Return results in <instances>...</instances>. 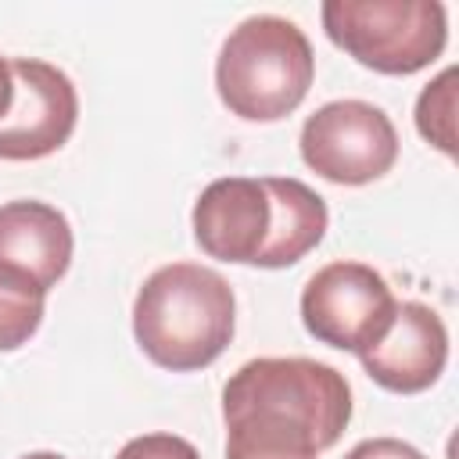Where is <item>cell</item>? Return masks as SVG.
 Here are the masks:
<instances>
[{
    "label": "cell",
    "mask_w": 459,
    "mask_h": 459,
    "mask_svg": "<svg viewBox=\"0 0 459 459\" xmlns=\"http://www.w3.org/2000/svg\"><path fill=\"white\" fill-rule=\"evenodd\" d=\"M226 452L319 455L351 420V387L316 359H251L222 384Z\"/></svg>",
    "instance_id": "1"
},
{
    "label": "cell",
    "mask_w": 459,
    "mask_h": 459,
    "mask_svg": "<svg viewBox=\"0 0 459 459\" xmlns=\"http://www.w3.org/2000/svg\"><path fill=\"white\" fill-rule=\"evenodd\" d=\"M190 222L208 258L287 269L323 240L326 212L294 176H226L201 190Z\"/></svg>",
    "instance_id": "2"
},
{
    "label": "cell",
    "mask_w": 459,
    "mask_h": 459,
    "mask_svg": "<svg viewBox=\"0 0 459 459\" xmlns=\"http://www.w3.org/2000/svg\"><path fill=\"white\" fill-rule=\"evenodd\" d=\"M237 301L222 273L194 262L154 269L133 301L140 351L172 373L212 366L233 341Z\"/></svg>",
    "instance_id": "3"
},
{
    "label": "cell",
    "mask_w": 459,
    "mask_h": 459,
    "mask_svg": "<svg viewBox=\"0 0 459 459\" xmlns=\"http://www.w3.org/2000/svg\"><path fill=\"white\" fill-rule=\"evenodd\" d=\"M316 57L308 36L280 14L244 18L215 57L219 100L244 122L287 118L312 86Z\"/></svg>",
    "instance_id": "4"
},
{
    "label": "cell",
    "mask_w": 459,
    "mask_h": 459,
    "mask_svg": "<svg viewBox=\"0 0 459 459\" xmlns=\"http://www.w3.org/2000/svg\"><path fill=\"white\" fill-rule=\"evenodd\" d=\"M319 14L333 47L384 75H412L448 43V14L437 0H326Z\"/></svg>",
    "instance_id": "5"
},
{
    "label": "cell",
    "mask_w": 459,
    "mask_h": 459,
    "mask_svg": "<svg viewBox=\"0 0 459 459\" xmlns=\"http://www.w3.org/2000/svg\"><path fill=\"white\" fill-rule=\"evenodd\" d=\"M301 161L341 186H362L398 161V133L384 108L369 100H330L301 126Z\"/></svg>",
    "instance_id": "6"
},
{
    "label": "cell",
    "mask_w": 459,
    "mask_h": 459,
    "mask_svg": "<svg viewBox=\"0 0 459 459\" xmlns=\"http://www.w3.org/2000/svg\"><path fill=\"white\" fill-rule=\"evenodd\" d=\"M398 298L387 280L362 262H330L308 276L301 290L305 330L330 348L366 351L391 323Z\"/></svg>",
    "instance_id": "7"
},
{
    "label": "cell",
    "mask_w": 459,
    "mask_h": 459,
    "mask_svg": "<svg viewBox=\"0 0 459 459\" xmlns=\"http://www.w3.org/2000/svg\"><path fill=\"white\" fill-rule=\"evenodd\" d=\"M79 118L72 79L36 57H11V100L0 115V158L36 161L61 151Z\"/></svg>",
    "instance_id": "8"
},
{
    "label": "cell",
    "mask_w": 459,
    "mask_h": 459,
    "mask_svg": "<svg viewBox=\"0 0 459 459\" xmlns=\"http://www.w3.org/2000/svg\"><path fill=\"white\" fill-rule=\"evenodd\" d=\"M362 369L373 384L394 394H420L445 373L448 330L445 319L423 301H398L387 330L359 351Z\"/></svg>",
    "instance_id": "9"
},
{
    "label": "cell",
    "mask_w": 459,
    "mask_h": 459,
    "mask_svg": "<svg viewBox=\"0 0 459 459\" xmlns=\"http://www.w3.org/2000/svg\"><path fill=\"white\" fill-rule=\"evenodd\" d=\"M72 226L47 201L0 204V273L50 290L72 265Z\"/></svg>",
    "instance_id": "10"
},
{
    "label": "cell",
    "mask_w": 459,
    "mask_h": 459,
    "mask_svg": "<svg viewBox=\"0 0 459 459\" xmlns=\"http://www.w3.org/2000/svg\"><path fill=\"white\" fill-rule=\"evenodd\" d=\"M416 129L448 158L455 154V68H445L434 82L423 86L416 100Z\"/></svg>",
    "instance_id": "11"
},
{
    "label": "cell",
    "mask_w": 459,
    "mask_h": 459,
    "mask_svg": "<svg viewBox=\"0 0 459 459\" xmlns=\"http://www.w3.org/2000/svg\"><path fill=\"white\" fill-rule=\"evenodd\" d=\"M47 294L0 273V351L22 348L43 323Z\"/></svg>",
    "instance_id": "12"
},
{
    "label": "cell",
    "mask_w": 459,
    "mask_h": 459,
    "mask_svg": "<svg viewBox=\"0 0 459 459\" xmlns=\"http://www.w3.org/2000/svg\"><path fill=\"white\" fill-rule=\"evenodd\" d=\"M115 459H201L197 448L179 434H140L118 448Z\"/></svg>",
    "instance_id": "13"
},
{
    "label": "cell",
    "mask_w": 459,
    "mask_h": 459,
    "mask_svg": "<svg viewBox=\"0 0 459 459\" xmlns=\"http://www.w3.org/2000/svg\"><path fill=\"white\" fill-rule=\"evenodd\" d=\"M344 459H427V455L398 437H369V441H359Z\"/></svg>",
    "instance_id": "14"
},
{
    "label": "cell",
    "mask_w": 459,
    "mask_h": 459,
    "mask_svg": "<svg viewBox=\"0 0 459 459\" xmlns=\"http://www.w3.org/2000/svg\"><path fill=\"white\" fill-rule=\"evenodd\" d=\"M11 100V57H0V115Z\"/></svg>",
    "instance_id": "15"
},
{
    "label": "cell",
    "mask_w": 459,
    "mask_h": 459,
    "mask_svg": "<svg viewBox=\"0 0 459 459\" xmlns=\"http://www.w3.org/2000/svg\"><path fill=\"white\" fill-rule=\"evenodd\" d=\"M226 459H312V455H258V452H226Z\"/></svg>",
    "instance_id": "16"
},
{
    "label": "cell",
    "mask_w": 459,
    "mask_h": 459,
    "mask_svg": "<svg viewBox=\"0 0 459 459\" xmlns=\"http://www.w3.org/2000/svg\"><path fill=\"white\" fill-rule=\"evenodd\" d=\"M22 459H65V455H57V452H29Z\"/></svg>",
    "instance_id": "17"
}]
</instances>
